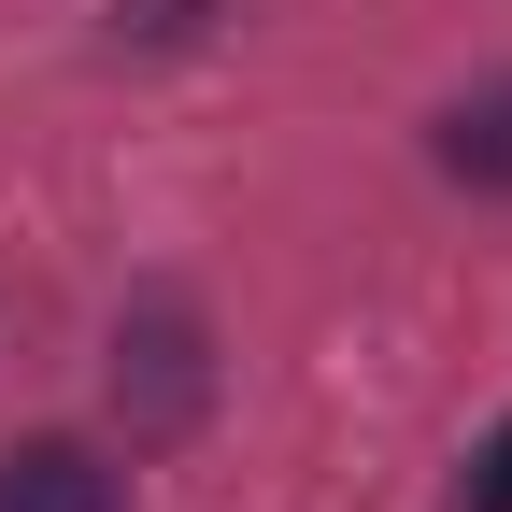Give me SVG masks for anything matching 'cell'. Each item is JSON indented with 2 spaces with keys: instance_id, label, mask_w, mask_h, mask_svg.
I'll return each mask as SVG.
<instances>
[{
  "instance_id": "7a4b0ae2",
  "label": "cell",
  "mask_w": 512,
  "mask_h": 512,
  "mask_svg": "<svg viewBox=\"0 0 512 512\" xmlns=\"http://www.w3.org/2000/svg\"><path fill=\"white\" fill-rule=\"evenodd\" d=\"M0 512H128V470L100 456V441L43 427V441H15V456H0Z\"/></svg>"
},
{
  "instance_id": "6da1fadb",
  "label": "cell",
  "mask_w": 512,
  "mask_h": 512,
  "mask_svg": "<svg viewBox=\"0 0 512 512\" xmlns=\"http://www.w3.org/2000/svg\"><path fill=\"white\" fill-rule=\"evenodd\" d=\"M200 413H214V328H200L185 285H143L114 313V427L128 441H185Z\"/></svg>"
},
{
  "instance_id": "3957f363",
  "label": "cell",
  "mask_w": 512,
  "mask_h": 512,
  "mask_svg": "<svg viewBox=\"0 0 512 512\" xmlns=\"http://www.w3.org/2000/svg\"><path fill=\"white\" fill-rule=\"evenodd\" d=\"M427 157L470 185V200H512V72L498 86H470V100H441V128H427Z\"/></svg>"
},
{
  "instance_id": "277c9868",
  "label": "cell",
  "mask_w": 512,
  "mask_h": 512,
  "mask_svg": "<svg viewBox=\"0 0 512 512\" xmlns=\"http://www.w3.org/2000/svg\"><path fill=\"white\" fill-rule=\"evenodd\" d=\"M456 512H512V413L484 427V456L456 470Z\"/></svg>"
}]
</instances>
